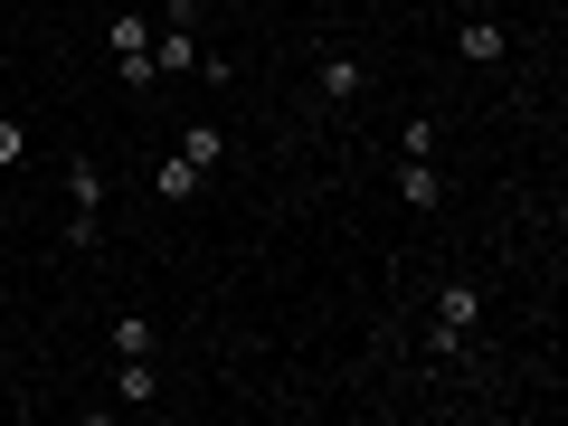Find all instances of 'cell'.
<instances>
[{
	"label": "cell",
	"instance_id": "cell-9",
	"mask_svg": "<svg viewBox=\"0 0 568 426\" xmlns=\"http://www.w3.org/2000/svg\"><path fill=\"white\" fill-rule=\"evenodd\" d=\"M152 342H162L152 313H114V361H133V351H152Z\"/></svg>",
	"mask_w": 568,
	"mask_h": 426
},
{
	"label": "cell",
	"instance_id": "cell-1",
	"mask_svg": "<svg viewBox=\"0 0 568 426\" xmlns=\"http://www.w3.org/2000/svg\"><path fill=\"white\" fill-rule=\"evenodd\" d=\"M200 67V0H171V20H152V77H190Z\"/></svg>",
	"mask_w": 568,
	"mask_h": 426
},
{
	"label": "cell",
	"instance_id": "cell-6",
	"mask_svg": "<svg viewBox=\"0 0 568 426\" xmlns=\"http://www.w3.org/2000/svg\"><path fill=\"white\" fill-rule=\"evenodd\" d=\"M200 181H209V171H200V162H181V152H171V162L152 171V200H162V209H181V200H200Z\"/></svg>",
	"mask_w": 568,
	"mask_h": 426
},
{
	"label": "cell",
	"instance_id": "cell-3",
	"mask_svg": "<svg viewBox=\"0 0 568 426\" xmlns=\"http://www.w3.org/2000/svg\"><path fill=\"white\" fill-rule=\"evenodd\" d=\"M398 200L417 209V219H436V209H446V171H436V162H407L398 171Z\"/></svg>",
	"mask_w": 568,
	"mask_h": 426
},
{
	"label": "cell",
	"instance_id": "cell-4",
	"mask_svg": "<svg viewBox=\"0 0 568 426\" xmlns=\"http://www.w3.org/2000/svg\"><path fill=\"white\" fill-rule=\"evenodd\" d=\"M114 398H123V407H152V398H162V369H152V351L114 361Z\"/></svg>",
	"mask_w": 568,
	"mask_h": 426
},
{
	"label": "cell",
	"instance_id": "cell-12",
	"mask_svg": "<svg viewBox=\"0 0 568 426\" xmlns=\"http://www.w3.org/2000/svg\"><path fill=\"white\" fill-rule=\"evenodd\" d=\"M20 152H29V123H20V114H0V162H20Z\"/></svg>",
	"mask_w": 568,
	"mask_h": 426
},
{
	"label": "cell",
	"instance_id": "cell-5",
	"mask_svg": "<svg viewBox=\"0 0 568 426\" xmlns=\"http://www.w3.org/2000/svg\"><path fill=\"white\" fill-rule=\"evenodd\" d=\"M455 58H465V67H503V58H511V39H503L493 20H465V29H455Z\"/></svg>",
	"mask_w": 568,
	"mask_h": 426
},
{
	"label": "cell",
	"instance_id": "cell-2",
	"mask_svg": "<svg viewBox=\"0 0 568 426\" xmlns=\"http://www.w3.org/2000/svg\"><path fill=\"white\" fill-rule=\"evenodd\" d=\"M474 323H484V294H474L465 275H446L436 284V332H474Z\"/></svg>",
	"mask_w": 568,
	"mask_h": 426
},
{
	"label": "cell",
	"instance_id": "cell-13",
	"mask_svg": "<svg viewBox=\"0 0 568 426\" xmlns=\"http://www.w3.org/2000/svg\"><path fill=\"white\" fill-rule=\"evenodd\" d=\"M0 39H10V10H0Z\"/></svg>",
	"mask_w": 568,
	"mask_h": 426
},
{
	"label": "cell",
	"instance_id": "cell-10",
	"mask_svg": "<svg viewBox=\"0 0 568 426\" xmlns=\"http://www.w3.org/2000/svg\"><path fill=\"white\" fill-rule=\"evenodd\" d=\"M361 95V58H323V104H351Z\"/></svg>",
	"mask_w": 568,
	"mask_h": 426
},
{
	"label": "cell",
	"instance_id": "cell-7",
	"mask_svg": "<svg viewBox=\"0 0 568 426\" xmlns=\"http://www.w3.org/2000/svg\"><path fill=\"white\" fill-rule=\"evenodd\" d=\"M104 48H114V67H123V58H152V20H142V10L104 20Z\"/></svg>",
	"mask_w": 568,
	"mask_h": 426
},
{
	"label": "cell",
	"instance_id": "cell-8",
	"mask_svg": "<svg viewBox=\"0 0 568 426\" xmlns=\"http://www.w3.org/2000/svg\"><path fill=\"white\" fill-rule=\"evenodd\" d=\"M181 162L219 171V162H227V133H219V123H190V133H181Z\"/></svg>",
	"mask_w": 568,
	"mask_h": 426
},
{
	"label": "cell",
	"instance_id": "cell-11",
	"mask_svg": "<svg viewBox=\"0 0 568 426\" xmlns=\"http://www.w3.org/2000/svg\"><path fill=\"white\" fill-rule=\"evenodd\" d=\"M407 162H436V114H407Z\"/></svg>",
	"mask_w": 568,
	"mask_h": 426
}]
</instances>
